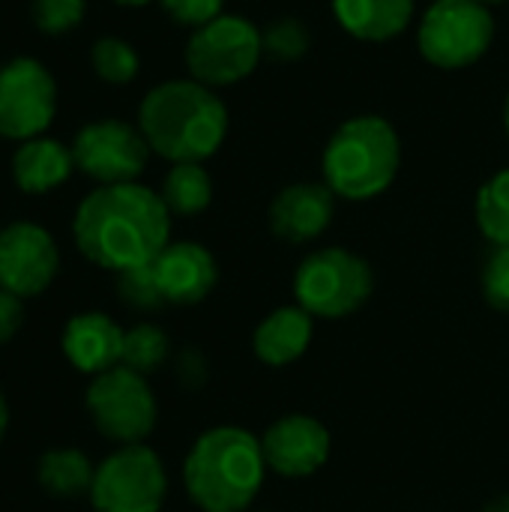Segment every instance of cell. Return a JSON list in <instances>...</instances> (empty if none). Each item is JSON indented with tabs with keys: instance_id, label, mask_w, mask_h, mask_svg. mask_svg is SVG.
<instances>
[{
	"instance_id": "cell-1",
	"label": "cell",
	"mask_w": 509,
	"mask_h": 512,
	"mask_svg": "<svg viewBox=\"0 0 509 512\" xmlns=\"http://www.w3.org/2000/svg\"><path fill=\"white\" fill-rule=\"evenodd\" d=\"M171 213L144 183L96 186L72 216L75 249L108 273L147 267L171 243Z\"/></svg>"
},
{
	"instance_id": "cell-2",
	"label": "cell",
	"mask_w": 509,
	"mask_h": 512,
	"mask_svg": "<svg viewBox=\"0 0 509 512\" xmlns=\"http://www.w3.org/2000/svg\"><path fill=\"white\" fill-rule=\"evenodd\" d=\"M228 105L195 78H168L150 87L138 105V129L150 150L171 162H207L228 138Z\"/></svg>"
},
{
	"instance_id": "cell-3",
	"label": "cell",
	"mask_w": 509,
	"mask_h": 512,
	"mask_svg": "<svg viewBox=\"0 0 509 512\" xmlns=\"http://www.w3.org/2000/svg\"><path fill=\"white\" fill-rule=\"evenodd\" d=\"M261 438L240 426L201 432L183 459V489L201 512H246L267 480Z\"/></svg>"
},
{
	"instance_id": "cell-4",
	"label": "cell",
	"mask_w": 509,
	"mask_h": 512,
	"mask_svg": "<svg viewBox=\"0 0 509 512\" xmlns=\"http://www.w3.org/2000/svg\"><path fill=\"white\" fill-rule=\"evenodd\" d=\"M402 168V138L381 114L348 117L324 144L321 177L342 201H372L384 195Z\"/></svg>"
},
{
	"instance_id": "cell-5",
	"label": "cell",
	"mask_w": 509,
	"mask_h": 512,
	"mask_svg": "<svg viewBox=\"0 0 509 512\" xmlns=\"http://www.w3.org/2000/svg\"><path fill=\"white\" fill-rule=\"evenodd\" d=\"M291 291L297 306H303L312 318L342 321L357 315L372 300L375 273L363 255L345 246H324L297 264Z\"/></svg>"
},
{
	"instance_id": "cell-6",
	"label": "cell",
	"mask_w": 509,
	"mask_h": 512,
	"mask_svg": "<svg viewBox=\"0 0 509 512\" xmlns=\"http://www.w3.org/2000/svg\"><path fill=\"white\" fill-rule=\"evenodd\" d=\"M492 6L480 0H435L417 24L420 57L444 72L477 66L495 45Z\"/></svg>"
},
{
	"instance_id": "cell-7",
	"label": "cell",
	"mask_w": 509,
	"mask_h": 512,
	"mask_svg": "<svg viewBox=\"0 0 509 512\" xmlns=\"http://www.w3.org/2000/svg\"><path fill=\"white\" fill-rule=\"evenodd\" d=\"M189 78L219 90L246 81L264 60L261 27L237 12H222L189 33L183 51Z\"/></svg>"
},
{
	"instance_id": "cell-8",
	"label": "cell",
	"mask_w": 509,
	"mask_h": 512,
	"mask_svg": "<svg viewBox=\"0 0 509 512\" xmlns=\"http://www.w3.org/2000/svg\"><path fill=\"white\" fill-rule=\"evenodd\" d=\"M84 405L96 432L117 447L144 444L159 423V402L147 375H138L123 363L90 378Z\"/></svg>"
},
{
	"instance_id": "cell-9",
	"label": "cell",
	"mask_w": 509,
	"mask_h": 512,
	"mask_svg": "<svg viewBox=\"0 0 509 512\" xmlns=\"http://www.w3.org/2000/svg\"><path fill=\"white\" fill-rule=\"evenodd\" d=\"M93 512H162L168 498V471L147 444H126L108 453L93 474Z\"/></svg>"
},
{
	"instance_id": "cell-10",
	"label": "cell",
	"mask_w": 509,
	"mask_h": 512,
	"mask_svg": "<svg viewBox=\"0 0 509 512\" xmlns=\"http://www.w3.org/2000/svg\"><path fill=\"white\" fill-rule=\"evenodd\" d=\"M69 147L75 171L90 177L96 186L138 183L153 156L138 123H126L117 117H102L81 126Z\"/></svg>"
},
{
	"instance_id": "cell-11",
	"label": "cell",
	"mask_w": 509,
	"mask_h": 512,
	"mask_svg": "<svg viewBox=\"0 0 509 512\" xmlns=\"http://www.w3.org/2000/svg\"><path fill=\"white\" fill-rule=\"evenodd\" d=\"M57 114V81L36 57H12L0 66V138L30 141L45 135Z\"/></svg>"
},
{
	"instance_id": "cell-12",
	"label": "cell",
	"mask_w": 509,
	"mask_h": 512,
	"mask_svg": "<svg viewBox=\"0 0 509 512\" xmlns=\"http://www.w3.org/2000/svg\"><path fill=\"white\" fill-rule=\"evenodd\" d=\"M60 273V249L39 222H12L0 228V288L27 300L48 291Z\"/></svg>"
},
{
	"instance_id": "cell-13",
	"label": "cell",
	"mask_w": 509,
	"mask_h": 512,
	"mask_svg": "<svg viewBox=\"0 0 509 512\" xmlns=\"http://www.w3.org/2000/svg\"><path fill=\"white\" fill-rule=\"evenodd\" d=\"M264 462L285 480L315 477L333 453L330 429L312 414H282L261 435Z\"/></svg>"
},
{
	"instance_id": "cell-14",
	"label": "cell",
	"mask_w": 509,
	"mask_h": 512,
	"mask_svg": "<svg viewBox=\"0 0 509 512\" xmlns=\"http://www.w3.org/2000/svg\"><path fill=\"white\" fill-rule=\"evenodd\" d=\"M336 201L339 198L327 189L324 180L321 183H315V180L288 183L270 201V210H267L270 231L282 243H291V246L315 243L333 225Z\"/></svg>"
},
{
	"instance_id": "cell-15",
	"label": "cell",
	"mask_w": 509,
	"mask_h": 512,
	"mask_svg": "<svg viewBox=\"0 0 509 512\" xmlns=\"http://www.w3.org/2000/svg\"><path fill=\"white\" fill-rule=\"evenodd\" d=\"M165 306H198L219 285V264L204 243L171 240L150 264Z\"/></svg>"
},
{
	"instance_id": "cell-16",
	"label": "cell",
	"mask_w": 509,
	"mask_h": 512,
	"mask_svg": "<svg viewBox=\"0 0 509 512\" xmlns=\"http://www.w3.org/2000/svg\"><path fill=\"white\" fill-rule=\"evenodd\" d=\"M123 336L126 330L105 312H78L66 321L60 333V348L69 366L81 375H102L123 360Z\"/></svg>"
},
{
	"instance_id": "cell-17",
	"label": "cell",
	"mask_w": 509,
	"mask_h": 512,
	"mask_svg": "<svg viewBox=\"0 0 509 512\" xmlns=\"http://www.w3.org/2000/svg\"><path fill=\"white\" fill-rule=\"evenodd\" d=\"M315 339V318L303 306H279L270 315H264L252 333V351L255 357L270 366L282 369L297 363Z\"/></svg>"
},
{
	"instance_id": "cell-18",
	"label": "cell",
	"mask_w": 509,
	"mask_h": 512,
	"mask_svg": "<svg viewBox=\"0 0 509 512\" xmlns=\"http://www.w3.org/2000/svg\"><path fill=\"white\" fill-rule=\"evenodd\" d=\"M417 0H330L336 24L360 42L381 45L399 39L414 18Z\"/></svg>"
},
{
	"instance_id": "cell-19",
	"label": "cell",
	"mask_w": 509,
	"mask_h": 512,
	"mask_svg": "<svg viewBox=\"0 0 509 512\" xmlns=\"http://www.w3.org/2000/svg\"><path fill=\"white\" fill-rule=\"evenodd\" d=\"M75 171L72 147L51 135L21 141L12 153V180L24 195H48Z\"/></svg>"
},
{
	"instance_id": "cell-20",
	"label": "cell",
	"mask_w": 509,
	"mask_h": 512,
	"mask_svg": "<svg viewBox=\"0 0 509 512\" xmlns=\"http://www.w3.org/2000/svg\"><path fill=\"white\" fill-rule=\"evenodd\" d=\"M93 474H96V465L90 462L87 453H81L75 447L45 450L39 456V462H36V480H39V486L51 498H63V501L90 495Z\"/></svg>"
},
{
	"instance_id": "cell-21",
	"label": "cell",
	"mask_w": 509,
	"mask_h": 512,
	"mask_svg": "<svg viewBox=\"0 0 509 512\" xmlns=\"http://www.w3.org/2000/svg\"><path fill=\"white\" fill-rule=\"evenodd\" d=\"M159 195L171 216L192 219L213 204V177L204 168V162H180L171 165L168 174L162 177Z\"/></svg>"
},
{
	"instance_id": "cell-22",
	"label": "cell",
	"mask_w": 509,
	"mask_h": 512,
	"mask_svg": "<svg viewBox=\"0 0 509 512\" xmlns=\"http://www.w3.org/2000/svg\"><path fill=\"white\" fill-rule=\"evenodd\" d=\"M474 219L492 246H509V168L495 171L474 198Z\"/></svg>"
},
{
	"instance_id": "cell-23",
	"label": "cell",
	"mask_w": 509,
	"mask_h": 512,
	"mask_svg": "<svg viewBox=\"0 0 509 512\" xmlns=\"http://www.w3.org/2000/svg\"><path fill=\"white\" fill-rule=\"evenodd\" d=\"M171 357V339L159 324L141 321L135 327L126 330L123 336V366H129L138 375H153L165 366V360Z\"/></svg>"
},
{
	"instance_id": "cell-24",
	"label": "cell",
	"mask_w": 509,
	"mask_h": 512,
	"mask_svg": "<svg viewBox=\"0 0 509 512\" xmlns=\"http://www.w3.org/2000/svg\"><path fill=\"white\" fill-rule=\"evenodd\" d=\"M90 66L105 84H129L141 72V57L135 45L123 36H99L90 48Z\"/></svg>"
},
{
	"instance_id": "cell-25",
	"label": "cell",
	"mask_w": 509,
	"mask_h": 512,
	"mask_svg": "<svg viewBox=\"0 0 509 512\" xmlns=\"http://www.w3.org/2000/svg\"><path fill=\"white\" fill-rule=\"evenodd\" d=\"M264 36V57L276 63H294L309 54L312 48V33L303 18L297 15H282L273 18L267 27H261Z\"/></svg>"
},
{
	"instance_id": "cell-26",
	"label": "cell",
	"mask_w": 509,
	"mask_h": 512,
	"mask_svg": "<svg viewBox=\"0 0 509 512\" xmlns=\"http://www.w3.org/2000/svg\"><path fill=\"white\" fill-rule=\"evenodd\" d=\"M87 0H30V18L36 30L48 36H63L84 21Z\"/></svg>"
},
{
	"instance_id": "cell-27",
	"label": "cell",
	"mask_w": 509,
	"mask_h": 512,
	"mask_svg": "<svg viewBox=\"0 0 509 512\" xmlns=\"http://www.w3.org/2000/svg\"><path fill=\"white\" fill-rule=\"evenodd\" d=\"M117 294L135 312H156V309L165 306V297H162V291L156 285V276H153L150 264L117 273Z\"/></svg>"
},
{
	"instance_id": "cell-28",
	"label": "cell",
	"mask_w": 509,
	"mask_h": 512,
	"mask_svg": "<svg viewBox=\"0 0 509 512\" xmlns=\"http://www.w3.org/2000/svg\"><path fill=\"white\" fill-rule=\"evenodd\" d=\"M483 297L492 309L509 315V246H492L483 264Z\"/></svg>"
},
{
	"instance_id": "cell-29",
	"label": "cell",
	"mask_w": 509,
	"mask_h": 512,
	"mask_svg": "<svg viewBox=\"0 0 509 512\" xmlns=\"http://www.w3.org/2000/svg\"><path fill=\"white\" fill-rule=\"evenodd\" d=\"M162 12L180 24V27H189V30H198L204 27L207 21L219 18L228 6V0H159Z\"/></svg>"
},
{
	"instance_id": "cell-30",
	"label": "cell",
	"mask_w": 509,
	"mask_h": 512,
	"mask_svg": "<svg viewBox=\"0 0 509 512\" xmlns=\"http://www.w3.org/2000/svg\"><path fill=\"white\" fill-rule=\"evenodd\" d=\"M24 327V300L0 288V345L12 342Z\"/></svg>"
},
{
	"instance_id": "cell-31",
	"label": "cell",
	"mask_w": 509,
	"mask_h": 512,
	"mask_svg": "<svg viewBox=\"0 0 509 512\" xmlns=\"http://www.w3.org/2000/svg\"><path fill=\"white\" fill-rule=\"evenodd\" d=\"M177 381L186 387V390H201L207 384V360L201 351L195 348H186L180 357H177Z\"/></svg>"
},
{
	"instance_id": "cell-32",
	"label": "cell",
	"mask_w": 509,
	"mask_h": 512,
	"mask_svg": "<svg viewBox=\"0 0 509 512\" xmlns=\"http://www.w3.org/2000/svg\"><path fill=\"white\" fill-rule=\"evenodd\" d=\"M483 512H509V495H498L495 501H489Z\"/></svg>"
},
{
	"instance_id": "cell-33",
	"label": "cell",
	"mask_w": 509,
	"mask_h": 512,
	"mask_svg": "<svg viewBox=\"0 0 509 512\" xmlns=\"http://www.w3.org/2000/svg\"><path fill=\"white\" fill-rule=\"evenodd\" d=\"M6 429H9V405H6V399H3V393H0V441H3V435H6Z\"/></svg>"
},
{
	"instance_id": "cell-34",
	"label": "cell",
	"mask_w": 509,
	"mask_h": 512,
	"mask_svg": "<svg viewBox=\"0 0 509 512\" xmlns=\"http://www.w3.org/2000/svg\"><path fill=\"white\" fill-rule=\"evenodd\" d=\"M117 6H126V9H141V6H150L156 0H114Z\"/></svg>"
},
{
	"instance_id": "cell-35",
	"label": "cell",
	"mask_w": 509,
	"mask_h": 512,
	"mask_svg": "<svg viewBox=\"0 0 509 512\" xmlns=\"http://www.w3.org/2000/svg\"><path fill=\"white\" fill-rule=\"evenodd\" d=\"M504 132H507V138H509V90H507V99H504Z\"/></svg>"
},
{
	"instance_id": "cell-36",
	"label": "cell",
	"mask_w": 509,
	"mask_h": 512,
	"mask_svg": "<svg viewBox=\"0 0 509 512\" xmlns=\"http://www.w3.org/2000/svg\"><path fill=\"white\" fill-rule=\"evenodd\" d=\"M480 3H486V6H504L509 0H480Z\"/></svg>"
},
{
	"instance_id": "cell-37",
	"label": "cell",
	"mask_w": 509,
	"mask_h": 512,
	"mask_svg": "<svg viewBox=\"0 0 509 512\" xmlns=\"http://www.w3.org/2000/svg\"><path fill=\"white\" fill-rule=\"evenodd\" d=\"M429 3H435V0H429Z\"/></svg>"
}]
</instances>
